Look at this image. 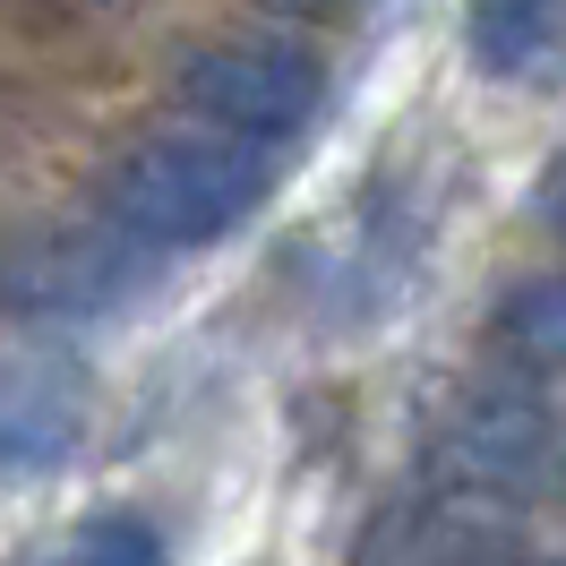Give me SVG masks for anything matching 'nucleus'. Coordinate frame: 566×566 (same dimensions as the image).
<instances>
[{"label": "nucleus", "mask_w": 566, "mask_h": 566, "mask_svg": "<svg viewBox=\"0 0 566 566\" xmlns=\"http://www.w3.org/2000/svg\"><path fill=\"white\" fill-rule=\"evenodd\" d=\"M266 198V164H258V146L249 138H146L129 146L120 164L104 172L95 189V214L120 223L129 241L146 249H207L223 232H241L249 214Z\"/></svg>", "instance_id": "f257e3e1"}, {"label": "nucleus", "mask_w": 566, "mask_h": 566, "mask_svg": "<svg viewBox=\"0 0 566 566\" xmlns=\"http://www.w3.org/2000/svg\"><path fill=\"white\" fill-rule=\"evenodd\" d=\"M429 463H438V490H472V497H497V506L549 497V481H558V421H549V395L532 387L524 369L463 387L455 412H447L438 438H429Z\"/></svg>", "instance_id": "f03ea898"}, {"label": "nucleus", "mask_w": 566, "mask_h": 566, "mask_svg": "<svg viewBox=\"0 0 566 566\" xmlns=\"http://www.w3.org/2000/svg\"><path fill=\"white\" fill-rule=\"evenodd\" d=\"M155 283V249L129 241L120 223H52V232H18L0 249V310L52 326H86L146 301Z\"/></svg>", "instance_id": "7ed1b4c3"}, {"label": "nucleus", "mask_w": 566, "mask_h": 566, "mask_svg": "<svg viewBox=\"0 0 566 566\" xmlns=\"http://www.w3.org/2000/svg\"><path fill=\"white\" fill-rule=\"evenodd\" d=\"M318 52L310 43H283V35H249V43H207L189 70H180V95L189 112H207L223 138H292L310 112H318Z\"/></svg>", "instance_id": "20e7f679"}, {"label": "nucleus", "mask_w": 566, "mask_h": 566, "mask_svg": "<svg viewBox=\"0 0 566 566\" xmlns=\"http://www.w3.org/2000/svg\"><path fill=\"white\" fill-rule=\"evenodd\" d=\"M515 506L472 490H429L412 506H387L360 532L353 566H515Z\"/></svg>", "instance_id": "39448f33"}, {"label": "nucleus", "mask_w": 566, "mask_h": 566, "mask_svg": "<svg viewBox=\"0 0 566 566\" xmlns=\"http://www.w3.org/2000/svg\"><path fill=\"white\" fill-rule=\"evenodd\" d=\"M86 438V369L61 353H0V481L61 472Z\"/></svg>", "instance_id": "423d86ee"}, {"label": "nucleus", "mask_w": 566, "mask_h": 566, "mask_svg": "<svg viewBox=\"0 0 566 566\" xmlns=\"http://www.w3.org/2000/svg\"><path fill=\"white\" fill-rule=\"evenodd\" d=\"M558 52V0H481L472 9V61L490 77H541Z\"/></svg>", "instance_id": "0eeeda50"}, {"label": "nucleus", "mask_w": 566, "mask_h": 566, "mask_svg": "<svg viewBox=\"0 0 566 566\" xmlns=\"http://www.w3.org/2000/svg\"><path fill=\"white\" fill-rule=\"evenodd\" d=\"M497 344H506V360L515 369H558V353H566V292L549 275H524L506 301H497Z\"/></svg>", "instance_id": "6e6552de"}, {"label": "nucleus", "mask_w": 566, "mask_h": 566, "mask_svg": "<svg viewBox=\"0 0 566 566\" xmlns=\"http://www.w3.org/2000/svg\"><path fill=\"white\" fill-rule=\"evenodd\" d=\"M70 566H164V532L146 524V515H104V524L77 532Z\"/></svg>", "instance_id": "1a4fd4ad"}, {"label": "nucleus", "mask_w": 566, "mask_h": 566, "mask_svg": "<svg viewBox=\"0 0 566 566\" xmlns=\"http://www.w3.org/2000/svg\"><path fill=\"white\" fill-rule=\"evenodd\" d=\"M292 9H326V0H292Z\"/></svg>", "instance_id": "9d476101"}]
</instances>
